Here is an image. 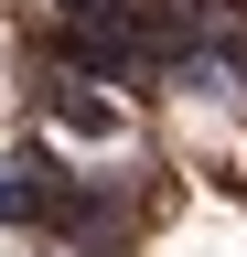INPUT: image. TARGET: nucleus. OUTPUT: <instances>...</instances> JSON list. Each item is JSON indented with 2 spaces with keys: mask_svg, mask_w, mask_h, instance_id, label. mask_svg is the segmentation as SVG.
Segmentation results:
<instances>
[{
  "mask_svg": "<svg viewBox=\"0 0 247 257\" xmlns=\"http://www.w3.org/2000/svg\"><path fill=\"white\" fill-rule=\"evenodd\" d=\"M140 11L150 0H54V22H97V32H129V43H140Z\"/></svg>",
  "mask_w": 247,
  "mask_h": 257,
  "instance_id": "f257e3e1",
  "label": "nucleus"
}]
</instances>
